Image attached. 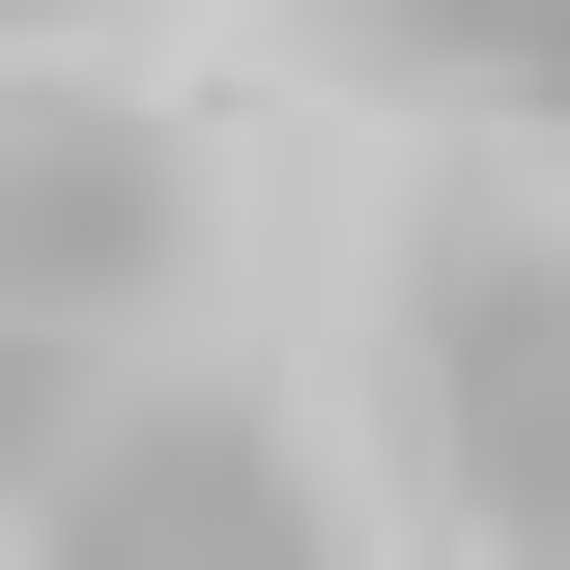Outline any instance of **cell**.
Returning <instances> with one entry per match:
<instances>
[{
    "mask_svg": "<svg viewBox=\"0 0 570 570\" xmlns=\"http://www.w3.org/2000/svg\"><path fill=\"white\" fill-rule=\"evenodd\" d=\"M400 400L513 570H570V228H428L400 257Z\"/></svg>",
    "mask_w": 570,
    "mask_h": 570,
    "instance_id": "6da1fadb",
    "label": "cell"
},
{
    "mask_svg": "<svg viewBox=\"0 0 570 570\" xmlns=\"http://www.w3.org/2000/svg\"><path fill=\"white\" fill-rule=\"evenodd\" d=\"M171 257H200V142L115 58H0V314L29 343H115Z\"/></svg>",
    "mask_w": 570,
    "mask_h": 570,
    "instance_id": "7a4b0ae2",
    "label": "cell"
},
{
    "mask_svg": "<svg viewBox=\"0 0 570 570\" xmlns=\"http://www.w3.org/2000/svg\"><path fill=\"white\" fill-rule=\"evenodd\" d=\"M29 542L58 570H343L314 542V456L257 400H86V456L29 485Z\"/></svg>",
    "mask_w": 570,
    "mask_h": 570,
    "instance_id": "3957f363",
    "label": "cell"
},
{
    "mask_svg": "<svg viewBox=\"0 0 570 570\" xmlns=\"http://www.w3.org/2000/svg\"><path fill=\"white\" fill-rule=\"evenodd\" d=\"M371 86H485V115H570V0H343Z\"/></svg>",
    "mask_w": 570,
    "mask_h": 570,
    "instance_id": "277c9868",
    "label": "cell"
},
{
    "mask_svg": "<svg viewBox=\"0 0 570 570\" xmlns=\"http://www.w3.org/2000/svg\"><path fill=\"white\" fill-rule=\"evenodd\" d=\"M58 456H86V343H29V314H0V513L58 485Z\"/></svg>",
    "mask_w": 570,
    "mask_h": 570,
    "instance_id": "5b68a950",
    "label": "cell"
},
{
    "mask_svg": "<svg viewBox=\"0 0 570 570\" xmlns=\"http://www.w3.org/2000/svg\"><path fill=\"white\" fill-rule=\"evenodd\" d=\"M0 29H86V0H0Z\"/></svg>",
    "mask_w": 570,
    "mask_h": 570,
    "instance_id": "8992f818",
    "label": "cell"
}]
</instances>
